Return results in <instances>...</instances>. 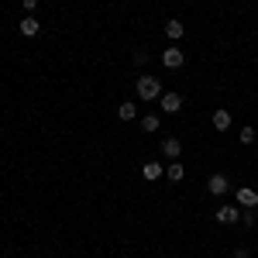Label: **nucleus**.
<instances>
[{"label":"nucleus","mask_w":258,"mask_h":258,"mask_svg":"<svg viewBox=\"0 0 258 258\" xmlns=\"http://www.w3.org/2000/svg\"><path fill=\"white\" fill-rule=\"evenodd\" d=\"M162 110L165 114H179L182 110V97L179 93H162Z\"/></svg>","instance_id":"5"},{"label":"nucleus","mask_w":258,"mask_h":258,"mask_svg":"<svg viewBox=\"0 0 258 258\" xmlns=\"http://www.w3.org/2000/svg\"><path fill=\"white\" fill-rule=\"evenodd\" d=\"M141 176L148 179V182H155V179L165 176V169H162L159 162H145V165H141Z\"/></svg>","instance_id":"7"},{"label":"nucleus","mask_w":258,"mask_h":258,"mask_svg":"<svg viewBox=\"0 0 258 258\" xmlns=\"http://www.w3.org/2000/svg\"><path fill=\"white\" fill-rule=\"evenodd\" d=\"M162 62H165V69H179L186 62V55H182V48H165L162 52Z\"/></svg>","instance_id":"3"},{"label":"nucleus","mask_w":258,"mask_h":258,"mask_svg":"<svg viewBox=\"0 0 258 258\" xmlns=\"http://www.w3.org/2000/svg\"><path fill=\"white\" fill-rule=\"evenodd\" d=\"M165 176L172 179V182H182V179H186V169H182V165H179V162H172V165H169V169H165Z\"/></svg>","instance_id":"13"},{"label":"nucleus","mask_w":258,"mask_h":258,"mask_svg":"<svg viewBox=\"0 0 258 258\" xmlns=\"http://www.w3.org/2000/svg\"><path fill=\"white\" fill-rule=\"evenodd\" d=\"M207 189H210L214 197H224V193L231 189V182H227V176H224V172H214V176H210V182H207Z\"/></svg>","instance_id":"2"},{"label":"nucleus","mask_w":258,"mask_h":258,"mask_svg":"<svg viewBox=\"0 0 258 258\" xmlns=\"http://www.w3.org/2000/svg\"><path fill=\"white\" fill-rule=\"evenodd\" d=\"M182 31H186V24H182V21H165V35H169L172 41L182 38Z\"/></svg>","instance_id":"9"},{"label":"nucleus","mask_w":258,"mask_h":258,"mask_svg":"<svg viewBox=\"0 0 258 258\" xmlns=\"http://www.w3.org/2000/svg\"><path fill=\"white\" fill-rule=\"evenodd\" d=\"M214 217H217L220 224H234V220H241V210H238V207H220Z\"/></svg>","instance_id":"8"},{"label":"nucleus","mask_w":258,"mask_h":258,"mask_svg":"<svg viewBox=\"0 0 258 258\" xmlns=\"http://www.w3.org/2000/svg\"><path fill=\"white\" fill-rule=\"evenodd\" d=\"M21 35H24V38H35V35H38V18H24L21 21Z\"/></svg>","instance_id":"10"},{"label":"nucleus","mask_w":258,"mask_h":258,"mask_svg":"<svg viewBox=\"0 0 258 258\" xmlns=\"http://www.w3.org/2000/svg\"><path fill=\"white\" fill-rule=\"evenodd\" d=\"M241 141L251 145V141H255V127H241Z\"/></svg>","instance_id":"15"},{"label":"nucleus","mask_w":258,"mask_h":258,"mask_svg":"<svg viewBox=\"0 0 258 258\" xmlns=\"http://www.w3.org/2000/svg\"><path fill=\"white\" fill-rule=\"evenodd\" d=\"M234 258H248V251H234Z\"/></svg>","instance_id":"18"},{"label":"nucleus","mask_w":258,"mask_h":258,"mask_svg":"<svg viewBox=\"0 0 258 258\" xmlns=\"http://www.w3.org/2000/svg\"><path fill=\"white\" fill-rule=\"evenodd\" d=\"M145 59H148V52H145V48H135V62H138V66H141V62H145Z\"/></svg>","instance_id":"16"},{"label":"nucleus","mask_w":258,"mask_h":258,"mask_svg":"<svg viewBox=\"0 0 258 258\" xmlns=\"http://www.w3.org/2000/svg\"><path fill=\"white\" fill-rule=\"evenodd\" d=\"M162 155L176 162L179 155H182V145H179V138H165V141H162Z\"/></svg>","instance_id":"6"},{"label":"nucleus","mask_w":258,"mask_h":258,"mask_svg":"<svg viewBox=\"0 0 258 258\" xmlns=\"http://www.w3.org/2000/svg\"><path fill=\"white\" fill-rule=\"evenodd\" d=\"M214 127H217V131H227V127H231V114H227V110H214Z\"/></svg>","instance_id":"11"},{"label":"nucleus","mask_w":258,"mask_h":258,"mask_svg":"<svg viewBox=\"0 0 258 258\" xmlns=\"http://www.w3.org/2000/svg\"><path fill=\"white\" fill-rule=\"evenodd\" d=\"M141 131H159V117H155V114L141 117Z\"/></svg>","instance_id":"14"},{"label":"nucleus","mask_w":258,"mask_h":258,"mask_svg":"<svg viewBox=\"0 0 258 258\" xmlns=\"http://www.w3.org/2000/svg\"><path fill=\"white\" fill-rule=\"evenodd\" d=\"M238 203H241V207H248V210H255V207H258V189L241 186V189H238Z\"/></svg>","instance_id":"4"},{"label":"nucleus","mask_w":258,"mask_h":258,"mask_svg":"<svg viewBox=\"0 0 258 258\" xmlns=\"http://www.w3.org/2000/svg\"><path fill=\"white\" fill-rule=\"evenodd\" d=\"M135 93H138V100H159L162 97V83L155 80V76H138Z\"/></svg>","instance_id":"1"},{"label":"nucleus","mask_w":258,"mask_h":258,"mask_svg":"<svg viewBox=\"0 0 258 258\" xmlns=\"http://www.w3.org/2000/svg\"><path fill=\"white\" fill-rule=\"evenodd\" d=\"M117 117L120 120H135V117H138V107H135V103H120V107H117Z\"/></svg>","instance_id":"12"},{"label":"nucleus","mask_w":258,"mask_h":258,"mask_svg":"<svg viewBox=\"0 0 258 258\" xmlns=\"http://www.w3.org/2000/svg\"><path fill=\"white\" fill-rule=\"evenodd\" d=\"M21 4H24L28 11H35V7H38V0H21Z\"/></svg>","instance_id":"17"}]
</instances>
